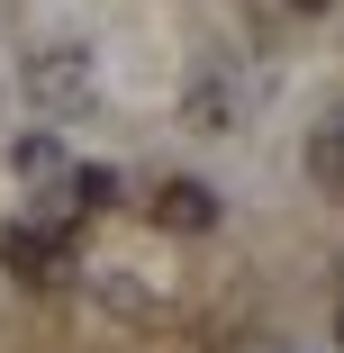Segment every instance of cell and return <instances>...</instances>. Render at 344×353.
I'll return each instance as SVG.
<instances>
[{
  "label": "cell",
  "instance_id": "1",
  "mask_svg": "<svg viewBox=\"0 0 344 353\" xmlns=\"http://www.w3.org/2000/svg\"><path fill=\"white\" fill-rule=\"evenodd\" d=\"M0 272H19V281H63V272H73V227H63V218H19V227H0Z\"/></svg>",
  "mask_w": 344,
  "mask_h": 353
},
{
  "label": "cell",
  "instance_id": "2",
  "mask_svg": "<svg viewBox=\"0 0 344 353\" xmlns=\"http://www.w3.org/2000/svg\"><path fill=\"white\" fill-rule=\"evenodd\" d=\"M28 91H37L45 109H82V100H91V54H82V46H37Z\"/></svg>",
  "mask_w": 344,
  "mask_h": 353
},
{
  "label": "cell",
  "instance_id": "3",
  "mask_svg": "<svg viewBox=\"0 0 344 353\" xmlns=\"http://www.w3.org/2000/svg\"><path fill=\"white\" fill-rule=\"evenodd\" d=\"M154 227L163 236H209L218 227V190L209 181H163L154 190Z\"/></svg>",
  "mask_w": 344,
  "mask_h": 353
},
{
  "label": "cell",
  "instance_id": "4",
  "mask_svg": "<svg viewBox=\"0 0 344 353\" xmlns=\"http://www.w3.org/2000/svg\"><path fill=\"white\" fill-rule=\"evenodd\" d=\"M308 181L317 190H344V109H326L317 136H308Z\"/></svg>",
  "mask_w": 344,
  "mask_h": 353
},
{
  "label": "cell",
  "instance_id": "5",
  "mask_svg": "<svg viewBox=\"0 0 344 353\" xmlns=\"http://www.w3.org/2000/svg\"><path fill=\"white\" fill-rule=\"evenodd\" d=\"M10 172L45 190V181H63V145H54V136H19V145H10Z\"/></svg>",
  "mask_w": 344,
  "mask_h": 353
},
{
  "label": "cell",
  "instance_id": "6",
  "mask_svg": "<svg viewBox=\"0 0 344 353\" xmlns=\"http://www.w3.org/2000/svg\"><path fill=\"white\" fill-rule=\"evenodd\" d=\"M109 199H118V172L109 163H82L73 172V208H109Z\"/></svg>",
  "mask_w": 344,
  "mask_h": 353
},
{
  "label": "cell",
  "instance_id": "7",
  "mask_svg": "<svg viewBox=\"0 0 344 353\" xmlns=\"http://www.w3.org/2000/svg\"><path fill=\"white\" fill-rule=\"evenodd\" d=\"M290 10H326V0H290Z\"/></svg>",
  "mask_w": 344,
  "mask_h": 353
},
{
  "label": "cell",
  "instance_id": "8",
  "mask_svg": "<svg viewBox=\"0 0 344 353\" xmlns=\"http://www.w3.org/2000/svg\"><path fill=\"white\" fill-rule=\"evenodd\" d=\"M335 335H344V317H335Z\"/></svg>",
  "mask_w": 344,
  "mask_h": 353
}]
</instances>
